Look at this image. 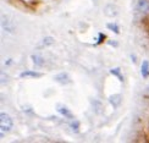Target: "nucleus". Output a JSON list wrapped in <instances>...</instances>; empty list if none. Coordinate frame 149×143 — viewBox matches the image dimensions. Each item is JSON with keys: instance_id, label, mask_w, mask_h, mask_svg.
I'll return each instance as SVG.
<instances>
[{"instance_id": "7ed1b4c3", "label": "nucleus", "mask_w": 149, "mask_h": 143, "mask_svg": "<svg viewBox=\"0 0 149 143\" xmlns=\"http://www.w3.org/2000/svg\"><path fill=\"white\" fill-rule=\"evenodd\" d=\"M1 24H3V28L6 29V31H9V32H14V29H15V26H14V23H12L9 18H6L5 16L1 17Z\"/></svg>"}, {"instance_id": "f8f14e48", "label": "nucleus", "mask_w": 149, "mask_h": 143, "mask_svg": "<svg viewBox=\"0 0 149 143\" xmlns=\"http://www.w3.org/2000/svg\"><path fill=\"white\" fill-rule=\"evenodd\" d=\"M110 72L113 73V75H115V76H117V77H119V80L121 81V82L123 81V77H122V75L120 73V69H113V70H111Z\"/></svg>"}, {"instance_id": "9b49d317", "label": "nucleus", "mask_w": 149, "mask_h": 143, "mask_svg": "<svg viewBox=\"0 0 149 143\" xmlns=\"http://www.w3.org/2000/svg\"><path fill=\"white\" fill-rule=\"evenodd\" d=\"M108 28L111 29V31H113V32H115V33H120V28H119V26H117V24L109 23V24H108Z\"/></svg>"}, {"instance_id": "6e6552de", "label": "nucleus", "mask_w": 149, "mask_h": 143, "mask_svg": "<svg viewBox=\"0 0 149 143\" xmlns=\"http://www.w3.org/2000/svg\"><path fill=\"white\" fill-rule=\"evenodd\" d=\"M142 76L143 77H148L149 76V63L146 60L142 64Z\"/></svg>"}, {"instance_id": "39448f33", "label": "nucleus", "mask_w": 149, "mask_h": 143, "mask_svg": "<svg viewBox=\"0 0 149 143\" xmlns=\"http://www.w3.org/2000/svg\"><path fill=\"white\" fill-rule=\"evenodd\" d=\"M109 102H110V104L113 105L114 108H117V107H119V105L121 104V96H120V94L111 96V97L109 98Z\"/></svg>"}, {"instance_id": "20e7f679", "label": "nucleus", "mask_w": 149, "mask_h": 143, "mask_svg": "<svg viewBox=\"0 0 149 143\" xmlns=\"http://www.w3.org/2000/svg\"><path fill=\"white\" fill-rule=\"evenodd\" d=\"M137 10L141 12H146L149 10V1L148 0H138L137 1Z\"/></svg>"}, {"instance_id": "f257e3e1", "label": "nucleus", "mask_w": 149, "mask_h": 143, "mask_svg": "<svg viewBox=\"0 0 149 143\" xmlns=\"http://www.w3.org/2000/svg\"><path fill=\"white\" fill-rule=\"evenodd\" d=\"M12 119L8 115V114H1L0 115V127H1V131H9V130L12 128Z\"/></svg>"}, {"instance_id": "1a4fd4ad", "label": "nucleus", "mask_w": 149, "mask_h": 143, "mask_svg": "<svg viewBox=\"0 0 149 143\" xmlns=\"http://www.w3.org/2000/svg\"><path fill=\"white\" fill-rule=\"evenodd\" d=\"M59 113L61 115H64L65 117H67V119H73V114L67 108H60L59 109Z\"/></svg>"}, {"instance_id": "f03ea898", "label": "nucleus", "mask_w": 149, "mask_h": 143, "mask_svg": "<svg viewBox=\"0 0 149 143\" xmlns=\"http://www.w3.org/2000/svg\"><path fill=\"white\" fill-rule=\"evenodd\" d=\"M104 14L108 17H115V16H117V14H119V9H117L116 5L109 4L104 8Z\"/></svg>"}, {"instance_id": "ddd939ff", "label": "nucleus", "mask_w": 149, "mask_h": 143, "mask_svg": "<svg viewBox=\"0 0 149 143\" xmlns=\"http://www.w3.org/2000/svg\"><path fill=\"white\" fill-rule=\"evenodd\" d=\"M71 126H72V128L74 130V131H78V126H79V123H78V121H73V122L71 123Z\"/></svg>"}, {"instance_id": "9d476101", "label": "nucleus", "mask_w": 149, "mask_h": 143, "mask_svg": "<svg viewBox=\"0 0 149 143\" xmlns=\"http://www.w3.org/2000/svg\"><path fill=\"white\" fill-rule=\"evenodd\" d=\"M32 59H33V63H34L37 66H43V65H44V59H43V58H40V57H36V55H33Z\"/></svg>"}, {"instance_id": "4468645a", "label": "nucleus", "mask_w": 149, "mask_h": 143, "mask_svg": "<svg viewBox=\"0 0 149 143\" xmlns=\"http://www.w3.org/2000/svg\"><path fill=\"white\" fill-rule=\"evenodd\" d=\"M44 43H45V44H53L54 40H53L52 37H49V38H45V39H44Z\"/></svg>"}, {"instance_id": "0eeeda50", "label": "nucleus", "mask_w": 149, "mask_h": 143, "mask_svg": "<svg viewBox=\"0 0 149 143\" xmlns=\"http://www.w3.org/2000/svg\"><path fill=\"white\" fill-rule=\"evenodd\" d=\"M43 75L39 73V72H32V71H26L21 73V77H34V78H38V77H42Z\"/></svg>"}, {"instance_id": "423d86ee", "label": "nucleus", "mask_w": 149, "mask_h": 143, "mask_svg": "<svg viewBox=\"0 0 149 143\" xmlns=\"http://www.w3.org/2000/svg\"><path fill=\"white\" fill-rule=\"evenodd\" d=\"M55 81H58V82L61 83V84H66V83L70 82L69 76H67L66 73H59V75H56V76H55Z\"/></svg>"}]
</instances>
